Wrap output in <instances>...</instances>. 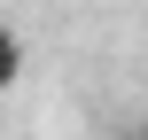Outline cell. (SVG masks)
<instances>
[{
  "mask_svg": "<svg viewBox=\"0 0 148 140\" xmlns=\"http://www.w3.org/2000/svg\"><path fill=\"white\" fill-rule=\"evenodd\" d=\"M16 78H23V39H16V31L0 23V94H8Z\"/></svg>",
  "mask_w": 148,
  "mask_h": 140,
  "instance_id": "1",
  "label": "cell"
},
{
  "mask_svg": "<svg viewBox=\"0 0 148 140\" xmlns=\"http://www.w3.org/2000/svg\"><path fill=\"white\" fill-rule=\"evenodd\" d=\"M140 140H148V132H140Z\"/></svg>",
  "mask_w": 148,
  "mask_h": 140,
  "instance_id": "2",
  "label": "cell"
}]
</instances>
